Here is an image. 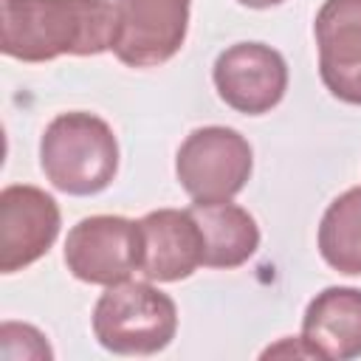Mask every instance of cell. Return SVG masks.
I'll return each instance as SVG.
<instances>
[{
	"mask_svg": "<svg viewBox=\"0 0 361 361\" xmlns=\"http://www.w3.org/2000/svg\"><path fill=\"white\" fill-rule=\"evenodd\" d=\"M302 338L322 361L361 355V288L333 285L310 299L302 316Z\"/></svg>",
	"mask_w": 361,
	"mask_h": 361,
	"instance_id": "cell-11",
	"label": "cell"
},
{
	"mask_svg": "<svg viewBox=\"0 0 361 361\" xmlns=\"http://www.w3.org/2000/svg\"><path fill=\"white\" fill-rule=\"evenodd\" d=\"M113 0H0V51L20 62L110 51Z\"/></svg>",
	"mask_w": 361,
	"mask_h": 361,
	"instance_id": "cell-1",
	"label": "cell"
},
{
	"mask_svg": "<svg viewBox=\"0 0 361 361\" xmlns=\"http://www.w3.org/2000/svg\"><path fill=\"white\" fill-rule=\"evenodd\" d=\"M217 96L237 113L262 116L274 110L288 90V65L265 42H234L212 68Z\"/></svg>",
	"mask_w": 361,
	"mask_h": 361,
	"instance_id": "cell-7",
	"label": "cell"
},
{
	"mask_svg": "<svg viewBox=\"0 0 361 361\" xmlns=\"http://www.w3.org/2000/svg\"><path fill=\"white\" fill-rule=\"evenodd\" d=\"M138 226L144 279L180 282L203 265V234L189 209H155Z\"/></svg>",
	"mask_w": 361,
	"mask_h": 361,
	"instance_id": "cell-10",
	"label": "cell"
},
{
	"mask_svg": "<svg viewBox=\"0 0 361 361\" xmlns=\"http://www.w3.org/2000/svg\"><path fill=\"white\" fill-rule=\"evenodd\" d=\"M254 169L251 144L231 127L192 130L175 155V175L192 203H223L243 192Z\"/></svg>",
	"mask_w": 361,
	"mask_h": 361,
	"instance_id": "cell-4",
	"label": "cell"
},
{
	"mask_svg": "<svg viewBox=\"0 0 361 361\" xmlns=\"http://www.w3.org/2000/svg\"><path fill=\"white\" fill-rule=\"evenodd\" d=\"M322 259L347 276H361V186L341 192L319 223Z\"/></svg>",
	"mask_w": 361,
	"mask_h": 361,
	"instance_id": "cell-13",
	"label": "cell"
},
{
	"mask_svg": "<svg viewBox=\"0 0 361 361\" xmlns=\"http://www.w3.org/2000/svg\"><path fill=\"white\" fill-rule=\"evenodd\" d=\"M200 234H203V265L206 268H237L248 262L259 248L257 220L237 203H192Z\"/></svg>",
	"mask_w": 361,
	"mask_h": 361,
	"instance_id": "cell-12",
	"label": "cell"
},
{
	"mask_svg": "<svg viewBox=\"0 0 361 361\" xmlns=\"http://www.w3.org/2000/svg\"><path fill=\"white\" fill-rule=\"evenodd\" d=\"M237 3H243V6H248V8H271V6H279V3H285V0H237Z\"/></svg>",
	"mask_w": 361,
	"mask_h": 361,
	"instance_id": "cell-15",
	"label": "cell"
},
{
	"mask_svg": "<svg viewBox=\"0 0 361 361\" xmlns=\"http://www.w3.org/2000/svg\"><path fill=\"white\" fill-rule=\"evenodd\" d=\"M39 166L51 186L65 195H99L118 172L113 127L85 110L59 113L39 138Z\"/></svg>",
	"mask_w": 361,
	"mask_h": 361,
	"instance_id": "cell-2",
	"label": "cell"
},
{
	"mask_svg": "<svg viewBox=\"0 0 361 361\" xmlns=\"http://www.w3.org/2000/svg\"><path fill=\"white\" fill-rule=\"evenodd\" d=\"M319 76L347 104H361V0H324L313 23Z\"/></svg>",
	"mask_w": 361,
	"mask_h": 361,
	"instance_id": "cell-9",
	"label": "cell"
},
{
	"mask_svg": "<svg viewBox=\"0 0 361 361\" xmlns=\"http://www.w3.org/2000/svg\"><path fill=\"white\" fill-rule=\"evenodd\" d=\"M285 353H293V355H305V358H319V355H316V350H313V347H310V344H307L302 336H299L296 341H290V338H282L279 344L268 347L262 355L268 358V355H285Z\"/></svg>",
	"mask_w": 361,
	"mask_h": 361,
	"instance_id": "cell-14",
	"label": "cell"
},
{
	"mask_svg": "<svg viewBox=\"0 0 361 361\" xmlns=\"http://www.w3.org/2000/svg\"><path fill=\"white\" fill-rule=\"evenodd\" d=\"M178 333V307L155 285L124 279L110 285L93 307V336L116 355H152Z\"/></svg>",
	"mask_w": 361,
	"mask_h": 361,
	"instance_id": "cell-3",
	"label": "cell"
},
{
	"mask_svg": "<svg viewBox=\"0 0 361 361\" xmlns=\"http://www.w3.org/2000/svg\"><path fill=\"white\" fill-rule=\"evenodd\" d=\"M68 271L87 285H118L141 268V226L118 214L82 217L65 240Z\"/></svg>",
	"mask_w": 361,
	"mask_h": 361,
	"instance_id": "cell-5",
	"label": "cell"
},
{
	"mask_svg": "<svg viewBox=\"0 0 361 361\" xmlns=\"http://www.w3.org/2000/svg\"><path fill=\"white\" fill-rule=\"evenodd\" d=\"M62 226L56 200L28 183L0 192V271L14 274L37 262L54 245Z\"/></svg>",
	"mask_w": 361,
	"mask_h": 361,
	"instance_id": "cell-8",
	"label": "cell"
},
{
	"mask_svg": "<svg viewBox=\"0 0 361 361\" xmlns=\"http://www.w3.org/2000/svg\"><path fill=\"white\" fill-rule=\"evenodd\" d=\"M192 0H113L116 25L110 51L130 68L169 62L189 31Z\"/></svg>",
	"mask_w": 361,
	"mask_h": 361,
	"instance_id": "cell-6",
	"label": "cell"
}]
</instances>
